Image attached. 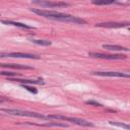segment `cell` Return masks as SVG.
<instances>
[{
  "label": "cell",
  "instance_id": "6da1fadb",
  "mask_svg": "<svg viewBox=\"0 0 130 130\" xmlns=\"http://www.w3.org/2000/svg\"><path fill=\"white\" fill-rule=\"evenodd\" d=\"M30 11H32L34 13L44 16L46 18L49 19H53V20H59V21H63V22H70V23H74V24H86V21L80 17L77 16H73L67 13H62L59 11H55V10H46V9H40V8H30Z\"/></svg>",
  "mask_w": 130,
  "mask_h": 130
},
{
  "label": "cell",
  "instance_id": "7a4b0ae2",
  "mask_svg": "<svg viewBox=\"0 0 130 130\" xmlns=\"http://www.w3.org/2000/svg\"><path fill=\"white\" fill-rule=\"evenodd\" d=\"M47 119H54V120H62V121H66V122H70L79 126H84V127H93L94 125L84 119H80V118H74V117H66L63 115H48Z\"/></svg>",
  "mask_w": 130,
  "mask_h": 130
},
{
  "label": "cell",
  "instance_id": "3957f363",
  "mask_svg": "<svg viewBox=\"0 0 130 130\" xmlns=\"http://www.w3.org/2000/svg\"><path fill=\"white\" fill-rule=\"evenodd\" d=\"M1 112L12 115V116H22V117H29V118H39V119H47V116H44L37 112L30 111H23L19 109H0Z\"/></svg>",
  "mask_w": 130,
  "mask_h": 130
},
{
  "label": "cell",
  "instance_id": "277c9868",
  "mask_svg": "<svg viewBox=\"0 0 130 130\" xmlns=\"http://www.w3.org/2000/svg\"><path fill=\"white\" fill-rule=\"evenodd\" d=\"M0 58H24V59H40L39 56L29 54V53H23V52H12V53H0Z\"/></svg>",
  "mask_w": 130,
  "mask_h": 130
},
{
  "label": "cell",
  "instance_id": "5b68a950",
  "mask_svg": "<svg viewBox=\"0 0 130 130\" xmlns=\"http://www.w3.org/2000/svg\"><path fill=\"white\" fill-rule=\"evenodd\" d=\"M88 56L92 57V58H100V59H107V60H122V59H126V56L123 55V54L110 55V54H103V53H96V52H89Z\"/></svg>",
  "mask_w": 130,
  "mask_h": 130
},
{
  "label": "cell",
  "instance_id": "8992f818",
  "mask_svg": "<svg viewBox=\"0 0 130 130\" xmlns=\"http://www.w3.org/2000/svg\"><path fill=\"white\" fill-rule=\"evenodd\" d=\"M8 81H14V82H19L20 84H44L45 81L42 78L39 79H23V78H17V77H11L7 78Z\"/></svg>",
  "mask_w": 130,
  "mask_h": 130
},
{
  "label": "cell",
  "instance_id": "52a82bcc",
  "mask_svg": "<svg viewBox=\"0 0 130 130\" xmlns=\"http://www.w3.org/2000/svg\"><path fill=\"white\" fill-rule=\"evenodd\" d=\"M93 75H98V76H105V77H129L128 73H123V72H114V71H96V72H92Z\"/></svg>",
  "mask_w": 130,
  "mask_h": 130
},
{
  "label": "cell",
  "instance_id": "ba28073f",
  "mask_svg": "<svg viewBox=\"0 0 130 130\" xmlns=\"http://www.w3.org/2000/svg\"><path fill=\"white\" fill-rule=\"evenodd\" d=\"M129 22H101L96 23V27H107V28H120V27H125L128 26Z\"/></svg>",
  "mask_w": 130,
  "mask_h": 130
},
{
  "label": "cell",
  "instance_id": "9c48e42d",
  "mask_svg": "<svg viewBox=\"0 0 130 130\" xmlns=\"http://www.w3.org/2000/svg\"><path fill=\"white\" fill-rule=\"evenodd\" d=\"M34 3L44 7H67L70 5L69 3L66 2H52V1H34Z\"/></svg>",
  "mask_w": 130,
  "mask_h": 130
},
{
  "label": "cell",
  "instance_id": "30bf717a",
  "mask_svg": "<svg viewBox=\"0 0 130 130\" xmlns=\"http://www.w3.org/2000/svg\"><path fill=\"white\" fill-rule=\"evenodd\" d=\"M1 23L3 24H6V25H13V26H17V27H20V28H26V29H31L34 28L32 26L28 25V24H25V23H21V22H17V21H12V20H5V19H2L0 20Z\"/></svg>",
  "mask_w": 130,
  "mask_h": 130
},
{
  "label": "cell",
  "instance_id": "8fae6325",
  "mask_svg": "<svg viewBox=\"0 0 130 130\" xmlns=\"http://www.w3.org/2000/svg\"><path fill=\"white\" fill-rule=\"evenodd\" d=\"M0 67L4 68H11V69H34L30 66L27 65H21V64H13V63H0Z\"/></svg>",
  "mask_w": 130,
  "mask_h": 130
},
{
  "label": "cell",
  "instance_id": "7c38bea8",
  "mask_svg": "<svg viewBox=\"0 0 130 130\" xmlns=\"http://www.w3.org/2000/svg\"><path fill=\"white\" fill-rule=\"evenodd\" d=\"M103 48L106 49V50H109V51H125V52H128L129 51L128 48L122 47V46H119V45H108V44H104L103 45Z\"/></svg>",
  "mask_w": 130,
  "mask_h": 130
},
{
  "label": "cell",
  "instance_id": "4fadbf2b",
  "mask_svg": "<svg viewBox=\"0 0 130 130\" xmlns=\"http://www.w3.org/2000/svg\"><path fill=\"white\" fill-rule=\"evenodd\" d=\"M31 125L47 126V127H63V128H67L68 127V124L62 123V122H49V123H44V124H31Z\"/></svg>",
  "mask_w": 130,
  "mask_h": 130
},
{
  "label": "cell",
  "instance_id": "5bb4252c",
  "mask_svg": "<svg viewBox=\"0 0 130 130\" xmlns=\"http://www.w3.org/2000/svg\"><path fill=\"white\" fill-rule=\"evenodd\" d=\"M30 41L34 44H37V45H40V46H50L52 44V42L49 41V40H36V39H31Z\"/></svg>",
  "mask_w": 130,
  "mask_h": 130
},
{
  "label": "cell",
  "instance_id": "9a60e30c",
  "mask_svg": "<svg viewBox=\"0 0 130 130\" xmlns=\"http://www.w3.org/2000/svg\"><path fill=\"white\" fill-rule=\"evenodd\" d=\"M111 125H114V126H118V127H121V128H124L126 130H129L130 127L128 124H125V123H121V122H115V121H110L109 122Z\"/></svg>",
  "mask_w": 130,
  "mask_h": 130
},
{
  "label": "cell",
  "instance_id": "2e32d148",
  "mask_svg": "<svg viewBox=\"0 0 130 130\" xmlns=\"http://www.w3.org/2000/svg\"><path fill=\"white\" fill-rule=\"evenodd\" d=\"M20 86H21V87H23L24 89H26L27 91H29V92L34 93V94H37V93H38V89H37V88H35L34 86H30L29 84H20Z\"/></svg>",
  "mask_w": 130,
  "mask_h": 130
},
{
  "label": "cell",
  "instance_id": "e0dca14e",
  "mask_svg": "<svg viewBox=\"0 0 130 130\" xmlns=\"http://www.w3.org/2000/svg\"><path fill=\"white\" fill-rule=\"evenodd\" d=\"M0 75L6 76L7 78H11V77H16L19 75V73H15V72H8V71H1Z\"/></svg>",
  "mask_w": 130,
  "mask_h": 130
},
{
  "label": "cell",
  "instance_id": "ac0fdd59",
  "mask_svg": "<svg viewBox=\"0 0 130 130\" xmlns=\"http://www.w3.org/2000/svg\"><path fill=\"white\" fill-rule=\"evenodd\" d=\"M85 104H86V105H89V106H94V107H103L102 104H100V103H98V102H95V101H92V100L86 101Z\"/></svg>",
  "mask_w": 130,
  "mask_h": 130
},
{
  "label": "cell",
  "instance_id": "d6986e66",
  "mask_svg": "<svg viewBox=\"0 0 130 130\" xmlns=\"http://www.w3.org/2000/svg\"><path fill=\"white\" fill-rule=\"evenodd\" d=\"M93 4H95V5H110V4H113L114 3V1H103V2H96V1H93L92 2Z\"/></svg>",
  "mask_w": 130,
  "mask_h": 130
},
{
  "label": "cell",
  "instance_id": "ffe728a7",
  "mask_svg": "<svg viewBox=\"0 0 130 130\" xmlns=\"http://www.w3.org/2000/svg\"><path fill=\"white\" fill-rule=\"evenodd\" d=\"M5 101H7L6 99H2V98H0V103H2V102H5Z\"/></svg>",
  "mask_w": 130,
  "mask_h": 130
}]
</instances>
